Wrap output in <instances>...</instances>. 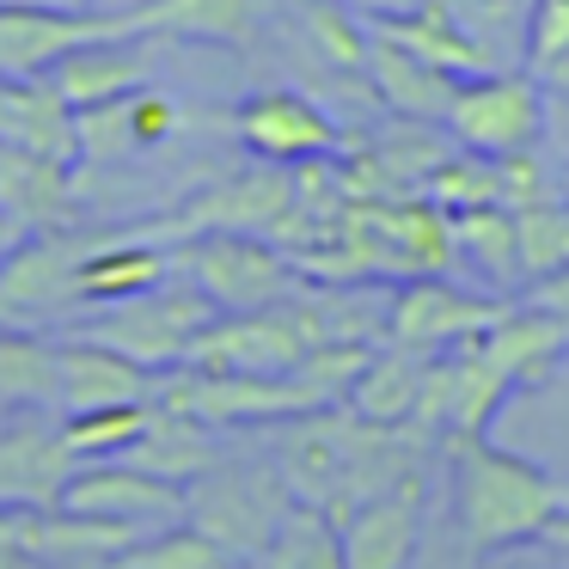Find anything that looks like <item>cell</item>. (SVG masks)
Masks as SVG:
<instances>
[{
  "label": "cell",
  "instance_id": "cb8c5ba5",
  "mask_svg": "<svg viewBox=\"0 0 569 569\" xmlns=\"http://www.w3.org/2000/svg\"><path fill=\"white\" fill-rule=\"evenodd\" d=\"M361 74L373 80V92H380L392 111H410V117H441L447 92H453V74L417 62L410 50H398V43H386V38L368 43V68H361Z\"/></svg>",
  "mask_w": 569,
  "mask_h": 569
},
{
  "label": "cell",
  "instance_id": "44dd1931",
  "mask_svg": "<svg viewBox=\"0 0 569 569\" xmlns=\"http://www.w3.org/2000/svg\"><path fill=\"white\" fill-rule=\"evenodd\" d=\"M141 38H197V43H251L258 31V0H141L123 13Z\"/></svg>",
  "mask_w": 569,
  "mask_h": 569
},
{
  "label": "cell",
  "instance_id": "277c9868",
  "mask_svg": "<svg viewBox=\"0 0 569 569\" xmlns=\"http://www.w3.org/2000/svg\"><path fill=\"white\" fill-rule=\"evenodd\" d=\"M209 319H214V307L172 270L166 282L141 288V295L111 300V312L92 319V325H80V337H92V343L117 349V356L141 361V368H153V373H166V368H184L190 337H197Z\"/></svg>",
  "mask_w": 569,
  "mask_h": 569
},
{
  "label": "cell",
  "instance_id": "7c38bea8",
  "mask_svg": "<svg viewBox=\"0 0 569 569\" xmlns=\"http://www.w3.org/2000/svg\"><path fill=\"white\" fill-rule=\"evenodd\" d=\"M337 532H343L349 569H410V557L422 545V471L368 496L361 508H349L337 520Z\"/></svg>",
  "mask_w": 569,
  "mask_h": 569
},
{
  "label": "cell",
  "instance_id": "9c48e42d",
  "mask_svg": "<svg viewBox=\"0 0 569 569\" xmlns=\"http://www.w3.org/2000/svg\"><path fill=\"white\" fill-rule=\"evenodd\" d=\"M496 312L483 295H466V288L441 282V276H417L392 295L386 307V343L398 349H453V343H471L496 325Z\"/></svg>",
  "mask_w": 569,
  "mask_h": 569
},
{
  "label": "cell",
  "instance_id": "ffe728a7",
  "mask_svg": "<svg viewBox=\"0 0 569 569\" xmlns=\"http://www.w3.org/2000/svg\"><path fill=\"white\" fill-rule=\"evenodd\" d=\"M471 343L490 356V368L502 373L508 386H539L545 373L569 356V331L545 307H532V300L515 312H496V325L483 337H471Z\"/></svg>",
  "mask_w": 569,
  "mask_h": 569
},
{
  "label": "cell",
  "instance_id": "74e56055",
  "mask_svg": "<svg viewBox=\"0 0 569 569\" xmlns=\"http://www.w3.org/2000/svg\"><path fill=\"white\" fill-rule=\"evenodd\" d=\"M0 7H50V13H87V0H0Z\"/></svg>",
  "mask_w": 569,
  "mask_h": 569
},
{
  "label": "cell",
  "instance_id": "ab89813d",
  "mask_svg": "<svg viewBox=\"0 0 569 569\" xmlns=\"http://www.w3.org/2000/svg\"><path fill=\"white\" fill-rule=\"evenodd\" d=\"M422 7H435V13H447V0H422Z\"/></svg>",
  "mask_w": 569,
  "mask_h": 569
},
{
  "label": "cell",
  "instance_id": "d6986e66",
  "mask_svg": "<svg viewBox=\"0 0 569 569\" xmlns=\"http://www.w3.org/2000/svg\"><path fill=\"white\" fill-rule=\"evenodd\" d=\"M172 276V246L136 233V239H99V246H80L74 258V300L80 307H111L129 300L141 288L166 282Z\"/></svg>",
  "mask_w": 569,
  "mask_h": 569
},
{
  "label": "cell",
  "instance_id": "4fadbf2b",
  "mask_svg": "<svg viewBox=\"0 0 569 569\" xmlns=\"http://www.w3.org/2000/svg\"><path fill=\"white\" fill-rule=\"evenodd\" d=\"M288 209H295V184H288V166H270L263 160L258 172H239L227 178V184H214L209 197L190 202V214H178L172 227H160L153 239L166 233H270V227L288 221Z\"/></svg>",
  "mask_w": 569,
  "mask_h": 569
},
{
  "label": "cell",
  "instance_id": "5bb4252c",
  "mask_svg": "<svg viewBox=\"0 0 569 569\" xmlns=\"http://www.w3.org/2000/svg\"><path fill=\"white\" fill-rule=\"evenodd\" d=\"M153 43L160 38H141V31L92 38V43H80V50H68L62 62H50V80L74 111L123 99V92H136V87H153Z\"/></svg>",
  "mask_w": 569,
  "mask_h": 569
},
{
  "label": "cell",
  "instance_id": "8fae6325",
  "mask_svg": "<svg viewBox=\"0 0 569 569\" xmlns=\"http://www.w3.org/2000/svg\"><path fill=\"white\" fill-rule=\"evenodd\" d=\"M153 392H160V373L141 368V361L117 356V349L92 343L80 331L56 343V417L104 405H148Z\"/></svg>",
  "mask_w": 569,
  "mask_h": 569
},
{
  "label": "cell",
  "instance_id": "e575fe53",
  "mask_svg": "<svg viewBox=\"0 0 569 569\" xmlns=\"http://www.w3.org/2000/svg\"><path fill=\"white\" fill-rule=\"evenodd\" d=\"M26 239H31V227L19 221V214H7V209H0V263L13 258V251L26 246Z\"/></svg>",
  "mask_w": 569,
  "mask_h": 569
},
{
  "label": "cell",
  "instance_id": "5b68a950",
  "mask_svg": "<svg viewBox=\"0 0 569 569\" xmlns=\"http://www.w3.org/2000/svg\"><path fill=\"white\" fill-rule=\"evenodd\" d=\"M441 123L453 129V141L466 153H520V148H539L545 136V92L539 80L527 74H466L453 80L447 92V111Z\"/></svg>",
  "mask_w": 569,
  "mask_h": 569
},
{
  "label": "cell",
  "instance_id": "2e32d148",
  "mask_svg": "<svg viewBox=\"0 0 569 569\" xmlns=\"http://www.w3.org/2000/svg\"><path fill=\"white\" fill-rule=\"evenodd\" d=\"M123 13H50V7H0V74H50L68 50L92 38H117Z\"/></svg>",
  "mask_w": 569,
  "mask_h": 569
},
{
  "label": "cell",
  "instance_id": "3957f363",
  "mask_svg": "<svg viewBox=\"0 0 569 569\" xmlns=\"http://www.w3.org/2000/svg\"><path fill=\"white\" fill-rule=\"evenodd\" d=\"M288 502H295V496H288V483L276 466H233L227 453L214 459L202 478L184 483V520L209 532L233 563L263 551V539L276 532V520H282Z\"/></svg>",
  "mask_w": 569,
  "mask_h": 569
},
{
  "label": "cell",
  "instance_id": "1f68e13d",
  "mask_svg": "<svg viewBox=\"0 0 569 569\" xmlns=\"http://www.w3.org/2000/svg\"><path fill=\"white\" fill-rule=\"evenodd\" d=\"M557 50H569V0H527V56L545 68Z\"/></svg>",
  "mask_w": 569,
  "mask_h": 569
},
{
  "label": "cell",
  "instance_id": "8d00e7d4",
  "mask_svg": "<svg viewBox=\"0 0 569 569\" xmlns=\"http://www.w3.org/2000/svg\"><path fill=\"white\" fill-rule=\"evenodd\" d=\"M545 539L569 545V483H563V496H557V515H551V527H545Z\"/></svg>",
  "mask_w": 569,
  "mask_h": 569
},
{
  "label": "cell",
  "instance_id": "52a82bcc",
  "mask_svg": "<svg viewBox=\"0 0 569 569\" xmlns=\"http://www.w3.org/2000/svg\"><path fill=\"white\" fill-rule=\"evenodd\" d=\"M233 129H239V141L270 166H319V160H331V153H343V129L331 123V111H325L319 99H307V92H295V87L251 92V99L239 104Z\"/></svg>",
  "mask_w": 569,
  "mask_h": 569
},
{
  "label": "cell",
  "instance_id": "30bf717a",
  "mask_svg": "<svg viewBox=\"0 0 569 569\" xmlns=\"http://www.w3.org/2000/svg\"><path fill=\"white\" fill-rule=\"evenodd\" d=\"M178 104L153 87H136L123 99H104V104H87L74 111V148H80V166H123V160H141L148 148H160L166 136L178 129Z\"/></svg>",
  "mask_w": 569,
  "mask_h": 569
},
{
  "label": "cell",
  "instance_id": "7402d4cb",
  "mask_svg": "<svg viewBox=\"0 0 569 569\" xmlns=\"http://www.w3.org/2000/svg\"><path fill=\"white\" fill-rule=\"evenodd\" d=\"M68 202H74V166L0 141V209L19 214L31 233H43L68 214Z\"/></svg>",
  "mask_w": 569,
  "mask_h": 569
},
{
  "label": "cell",
  "instance_id": "4316f807",
  "mask_svg": "<svg viewBox=\"0 0 569 569\" xmlns=\"http://www.w3.org/2000/svg\"><path fill=\"white\" fill-rule=\"evenodd\" d=\"M453 221V251L471 258L490 288H508V282H527L520 276V251H515V209L508 202H483V209H459L447 214Z\"/></svg>",
  "mask_w": 569,
  "mask_h": 569
},
{
  "label": "cell",
  "instance_id": "f546056e",
  "mask_svg": "<svg viewBox=\"0 0 569 569\" xmlns=\"http://www.w3.org/2000/svg\"><path fill=\"white\" fill-rule=\"evenodd\" d=\"M148 410H153V398H148V405H104V410H74V417H56V422H62V447L74 459H117L141 435Z\"/></svg>",
  "mask_w": 569,
  "mask_h": 569
},
{
  "label": "cell",
  "instance_id": "d6a6232c",
  "mask_svg": "<svg viewBox=\"0 0 569 569\" xmlns=\"http://www.w3.org/2000/svg\"><path fill=\"white\" fill-rule=\"evenodd\" d=\"M532 307H545L557 325L569 331V270H557V276H545V282H532Z\"/></svg>",
  "mask_w": 569,
  "mask_h": 569
},
{
  "label": "cell",
  "instance_id": "4dcf8cb0",
  "mask_svg": "<svg viewBox=\"0 0 569 569\" xmlns=\"http://www.w3.org/2000/svg\"><path fill=\"white\" fill-rule=\"evenodd\" d=\"M300 26H307V38H312V50H319V62L349 68V74H361V68H368L373 31L361 26V19L343 13V0H307V7H300Z\"/></svg>",
  "mask_w": 569,
  "mask_h": 569
},
{
  "label": "cell",
  "instance_id": "603a6c76",
  "mask_svg": "<svg viewBox=\"0 0 569 569\" xmlns=\"http://www.w3.org/2000/svg\"><path fill=\"white\" fill-rule=\"evenodd\" d=\"M422 349H380L373 356L368 349V361H361V373L349 380V392H343V410H356L361 422H386V429H398L405 422L410 429V410H417V380H422Z\"/></svg>",
  "mask_w": 569,
  "mask_h": 569
},
{
  "label": "cell",
  "instance_id": "83f0119b",
  "mask_svg": "<svg viewBox=\"0 0 569 569\" xmlns=\"http://www.w3.org/2000/svg\"><path fill=\"white\" fill-rule=\"evenodd\" d=\"M111 569H233V557H227L202 527H190V520L178 515V520H166V527H148L129 551H117Z\"/></svg>",
  "mask_w": 569,
  "mask_h": 569
},
{
  "label": "cell",
  "instance_id": "484cf974",
  "mask_svg": "<svg viewBox=\"0 0 569 569\" xmlns=\"http://www.w3.org/2000/svg\"><path fill=\"white\" fill-rule=\"evenodd\" d=\"M0 405L50 410L56 405V343L31 325H0Z\"/></svg>",
  "mask_w": 569,
  "mask_h": 569
},
{
  "label": "cell",
  "instance_id": "8992f818",
  "mask_svg": "<svg viewBox=\"0 0 569 569\" xmlns=\"http://www.w3.org/2000/svg\"><path fill=\"white\" fill-rule=\"evenodd\" d=\"M307 356V331L300 319L282 307H258V312H214L184 349V368L202 373H295Z\"/></svg>",
  "mask_w": 569,
  "mask_h": 569
},
{
  "label": "cell",
  "instance_id": "ac0fdd59",
  "mask_svg": "<svg viewBox=\"0 0 569 569\" xmlns=\"http://www.w3.org/2000/svg\"><path fill=\"white\" fill-rule=\"evenodd\" d=\"M0 141L26 153L80 166L74 148V104L56 92L50 74H0Z\"/></svg>",
  "mask_w": 569,
  "mask_h": 569
},
{
  "label": "cell",
  "instance_id": "d590c367",
  "mask_svg": "<svg viewBox=\"0 0 569 569\" xmlns=\"http://www.w3.org/2000/svg\"><path fill=\"white\" fill-rule=\"evenodd\" d=\"M539 74H545V87H551V92H557V99H569V50H557V56H551V62H545V68H539Z\"/></svg>",
  "mask_w": 569,
  "mask_h": 569
},
{
  "label": "cell",
  "instance_id": "ba28073f",
  "mask_svg": "<svg viewBox=\"0 0 569 569\" xmlns=\"http://www.w3.org/2000/svg\"><path fill=\"white\" fill-rule=\"evenodd\" d=\"M56 508H74V515H99V520H117V527L148 532V527H166V520L184 515V490L153 478V471H141V466H129V459H99V466L80 459L68 471Z\"/></svg>",
  "mask_w": 569,
  "mask_h": 569
},
{
  "label": "cell",
  "instance_id": "e0dca14e",
  "mask_svg": "<svg viewBox=\"0 0 569 569\" xmlns=\"http://www.w3.org/2000/svg\"><path fill=\"white\" fill-rule=\"evenodd\" d=\"M74 466L80 459L62 447V422H0V502L7 508H56Z\"/></svg>",
  "mask_w": 569,
  "mask_h": 569
},
{
  "label": "cell",
  "instance_id": "d4e9b609",
  "mask_svg": "<svg viewBox=\"0 0 569 569\" xmlns=\"http://www.w3.org/2000/svg\"><path fill=\"white\" fill-rule=\"evenodd\" d=\"M258 563L263 569H349L337 520L325 515V508H312V502H288L282 508V520H276V532L263 539Z\"/></svg>",
  "mask_w": 569,
  "mask_h": 569
},
{
  "label": "cell",
  "instance_id": "9a60e30c",
  "mask_svg": "<svg viewBox=\"0 0 569 569\" xmlns=\"http://www.w3.org/2000/svg\"><path fill=\"white\" fill-rule=\"evenodd\" d=\"M221 453L227 447H221V429H214V422H202L197 410H184L166 392H153V410H148V422H141V435L117 459H129V466H141V471H153V478L184 490V483L202 478Z\"/></svg>",
  "mask_w": 569,
  "mask_h": 569
},
{
  "label": "cell",
  "instance_id": "836d02e7",
  "mask_svg": "<svg viewBox=\"0 0 569 569\" xmlns=\"http://www.w3.org/2000/svg\"><path fill=\"white\" fill-rule=\"evenodd\" d=\"M349 13H368V19H398V13H417L422 0H343Z\"/></svg>",
  "mask_w": 569,
  "mask_h": 569
},
{
  "label": "cell",
  "instance_id": "f1b7e54d",
  "mask_svg": "<svg viewBox=\"0 0 569 569\" xmlns=\"http://www.w3.org/2000/svg\"><path fill=\"white\" fill-rule=\"evenodd\" d=\"M515 251H520V276L527 282L569 270V202L545 197V202L515 209Z\"/></svg>",
  "mask_w": 569,
  "mask_h": 569
},
{
  "label": "cell",
  "instance_id": "f35d334b",
  "mask_svg": "<svg viewBox=\"0 0 569 569\" xmlns=\"http://www.w3.org/2000/svg\"><path fill=\"white\" fill-rule=\"evenodd\" d=\"M233 569H263V563H258V557H239V563H233Z\"/></svg>",
  "mask_w": 569,
  "mask_h": 569
},
{
  "label": "cell",
  "instance_id": "6da1fadb",
  "mask_svg": "<svg viewBox=\"0 0 569 569\" xmlns=\"http://www.w3.org/2000/svg\"><path fill=\"white\" fill-rule=\"evenodd\" d=\"M453 441V508L478 551H515L545 539L563 483L527 459L502 453L490 435H447Z\"/></svg>",
  "mask_w": 569,
  "mask_h": 569
},
{
  "label": "cell",
  "instance_id": "7a4b0ae2",
  "mask_svg": "<svg viewBox=\"0 0 569 569\" xmlns=\"http://www.w3.org/2000/svg\"><path fill=\"white\" fill-rule=\"evenodd\" d=\"M172 270L209 300L214 312H258L295 295V258L263 246L258 233H184L172 246Z\"/></svg>",
  "mask_w": 569,
  "mask_h": 569
},
{
  "label": "cell",
  "instance_id": "60d3db41",
  "mask_svg": "<svg viewBox=\"0 0 569 569\" xmlns=\"http://www.w3.org/2000/svg\"><path fill=\"white\" fill-rule=\"evenodd\" d=\"M0 410H7V405H0Z\"/></svg>",
  "mask_w": 569,
  "mask_h": 569
}]
</instances>
